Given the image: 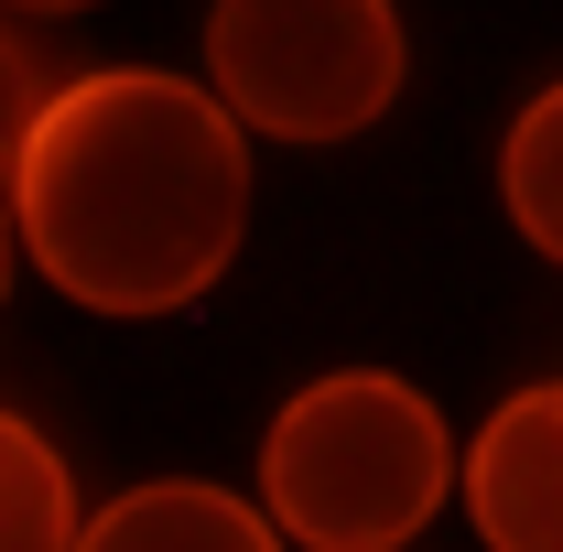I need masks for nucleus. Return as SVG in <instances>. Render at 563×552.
I'll list each match as a JSON object with an SVG mask.
<instances>
[{"label": "nucleus", "instance_id": "7ed1b4c3", "mask_svg": "<svg viewBox=\"0 0 563 552\" xmlns=\"http://www.w3.org/2000/svg\"><path fill=\"white\" fill-rule=\"evenodd\" d=\"M401 11L390 0H217L207 11V98L239 131L347 141L401 98Z\"/></svg>", "mask_w": 563, "mask_h": 552}, {"label": "nucleus", "instance_id": "423d86ee", "mask_svg": "<svg viewBox=\"0 0 563 552\" xmlns=\"http://www.w3.org/2000/svg\"><path fill=\"white\" fill-rule=\"evenodd\" d=\"M76 477L33 422L0 401V552H76Z\"/></svg>", "mask_w": 563, "mask_h": 552}, {"label": "nucleus", "instance_id": "6e6552de", "mask_svg": "<svg viewBox=\"0 0 563 552\" xmlns=\"http://www.w3.org/2000/svg\"><path fill=\"white\" fill-rule=\"evenodd\" d=\"M44 98H55V87H44V66H33V44L0 22V185H11V163H22V131L44 120Z\"/></svg>", "mask_w": 563, "mask_h": 552}, {"label": "nucleus", "instance_id": "39448f33", "mask_svg": "<svg viewBox=\"0 0 563 552\" xmlns=\"http://www.w3.org/2000/svg\"><path fill=\"white\" fill-rule=\"evenodd\" d=\"M76 552H282V531L239 487L152 477V487H120L98 520H76Z\"/></svg>", "mask_w": 563, "mask_h": 552}, {"label": "nucleus", "instance_id": "0eeeda50", "mask_svg": "<svg viewBox=\"0 0 563 552\" xmlns=\"http://www.w3.org/2000/svg\"><path fill=\"white\" fill-rule=\"evenodd\" d=\"M498 207H509V228L563 272V76L509 120V141H498Z\"/></svg>", "mask_w": 563, "mask_h": 552}, {"label": "nucleus", "instance_id": "f257e3e1", "mask_svg": "<svg viewBox=\"0 0 563 552\" xmlns=\"http://www.w3.org/2000/svg\"><path fill=\"white\" fill-rule=\"evenodd\" d=\"M22 261L87 314H185L239 261L250 141L196 76L98 66L44 98L11 163Z\"/></svg>", "mask_w": 563, "mask_h": 552}, {"label": "nucleus", "instance_id": "9d476101", "mask_svg": "<svg viewBox=\"0 0 563 552\" xmlns=\"http://www.w3.org/2000/svg\"><path fill=\"white\" fill-rule=\"evenodd\" d=\"M0 11H87V0H0Z\"/></svg>", "mask_w": 563, "mask_h": 552}, {"label": "nucleus", "instance_id": "1a4fd4ad", "mask_svg": "<svg viewBox=\"0 0 563 552\" xmlns=\"http://www.w3.org/2000/svg\"><path fill=\"white\" fill-rule=\"evenodd\" d=\"M11 261H22V228H11V196H0V303H11Z\"/></svg>", "mask_w": 563, "mask_h": 552}, {"label": "nucleus", "instance_id": "f03ea898", "mask_svg": "<svg viewBox=\"0 0 563 552\" xmlns=\"http://www.w3.org/2000/svg\"><path fill=\"white\" fill-rule=\"evenodd\" d=\"M444 487L455 433L390 368H325L261 433V520L292 552H401Z\"/></svg>", "mask_w": 563, "mask_h": 552}, {"label": "nucleus", "instance_id": "20e7f679", "mask_svg": "<svg viewBox=\"0 0 563 552\" xmlns=\"http://www.w3.org/2000/svg\"><path fill=\"white\" fill-rule=\"evenodd\" d=\"M466 520L488 552H563V379L509 390L466 444Z\"/></svg>", "mask_w": 563, "mask_h": 552}]
</instances>
